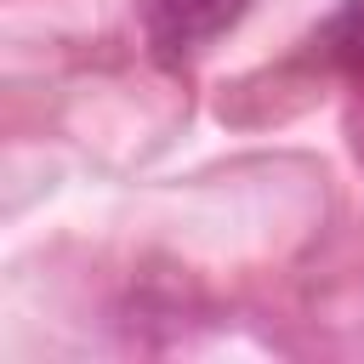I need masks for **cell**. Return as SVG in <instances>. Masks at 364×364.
I'll return each instance as SVG.
<instances>
[{
    "label": "cell",
    "mask_w": 364,
    "mask_h": 364,
    "mask_svg": "<svg viewBox=\"0 0 364 364\" xmlns=\"http://www.w3.org/2000/svg\"><path fill=\"white\" fill-rule=\"evenodd\" d=\"M250 0H142V28L159 57H193L245 17Z\"/></svg>",
    "instance_id": "6da1fadb"
}]
</instances>
